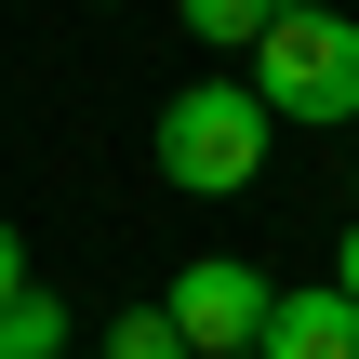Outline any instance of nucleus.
Returning a JSON list of instances; mask_svg holds the SVG:
<instances>
[{
  "instance_id": "f257e3e1",
  "label": "nucleus",
  "mask_w": 359,
  "mask_h": 359,
  "mask_svg": "<svg viewBox=\"0 0 359 359\" xmlns=\"http://www.w3.org/2000/svg\"><path fill=\"white\" fill-rule=\"evenodd\" d=\"M253 107L306 120V133H346L359 120V13L346 0H280L253 27Z\"/></svg>"
},
{
  "instance_id": "f03ea898",
  "label": "nucleus",
  "mask_w": 359,
  "mask_h": 359,
  "mask_svg": "<svg viewBox=\"0 0 359 359\" xmlns=\"http://www.w3.org/2000/svg\"><path fill=\"white\" fill-rule=\"evenodd\" d=\"M266 107H253V80H187L173 107H160V187H187V200H240L253 173H266Z\"/></svg>"
},
{
  "instance_id": "7ed1b4c3",
  "label": "nucleus",
  "mask_w": 359,
  "mask_h": 359,
  "mask_svg": "<svg viewBox=\"0 0 359 359\" xmlns=\"http://www.w3.org/2000/svg\"><path fill=\"white\" fill-rule=\"evenodd\" d=\"M160 320L187 333V359H240L266 333V280L240 266V253H200V266H173V293H160Z\"/></svg>"
},
{
  "instance_id": "20e7f679",
  "label": "nucleus",
  "mask_w": 359,
  "mask_h": 359,
  "mask_svg": "<svg viewBox=\"0 0 359 359\" xmlns=\"http://www.w3.org/2000/svg\"><path fill=\"white\" fill-rule=\"evenodd\" d=\"M266 359H359V306L333 293V280H306V293H266V333H253Z\"/></svg>"
},
{
  "instance_id": "39448f33",
  "label": "nucleus",
  "mask_w": 359,
  "mask_h": 359,
  "mask_svg": "<svg viewBox=\"0 0 359 359\" xmlns=\"http://www.w3.org/2000/svg\"><path fill=\"white\" fill-rule=\"evenodd\" d=\"M67 333H80V320H67V306H53L40 280H27V293L0 306V359H67Z\"/></svg>"
},
{
  "instance_id": "423d86ee",
  "label": "nucleus",
  "mask_w": 359,
  "mask_h": 359,
  "mask_svg": "<svg viewBox=\"0 0 359 359\" xmlns=\"http://www.w3.org/2000/svg\"><path fill=\"white\" fill-rule=\"evenodd\" d=\"M187 13V40H213V53H253V27L280 13V0H173Z\"/></svg>"
},
{
  "instance_id": "0eeeda50",
  "label": "nucleus",
  "mask_w": 359,
  "mask_h": 359,
  "mask_svg": "<svg viewBox=\"0 0 359 359\" xmlns=\"http://www.w3.org/2000/svg\"><path fill=\"white\" fill-rule=\"evenodd\" d=\"M107 359H187V333L160 306H133V320H107Z\"/></svg>"
},
{
  "instance_id": "6e6552de",
  "label": "nucleus",
  "mask_w": 359,
  "mask_h": 359,
  "mask_svg": "<svg viewBox=\"0 0 359 359\" xmlns=\"http://www.w3.org/2000/svg\"><path fill=\"white\" fill-rule=\"evenodd\" d=\"M27 293V240H13V213H0V306Z\"/></svg>"
},
{
  "instance_id": "1a4fd4ad",
  "label": "nucleus",
  "mask_w": 359,
  "mask_h": 359,
  "mask_svg": "<svg viewBox=\"0 0 359 359\" xmlns=\"http://www.w3.org/2000/svg\"><path fill=\"white\" fill-rule=\"evenodd\" d=\"M333 293H346V306H359V226H346V253H333Z\"/></svg>"
},
{
  "instance_id": "9d476101",
  "label": "nucleus",
  "mask_w": 359,
  "mask_h": 359,
  "mask_svg": "<svg viewBox=\"0 0 359 359\" xmlns=\"http://www.w3.org/2000/svg\"><path fill=\"white\" fill-rule=\"evenodd\" d=\"M346 133H359V120H346Z\"/></svg>"
}]
</instances>
